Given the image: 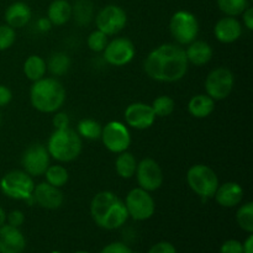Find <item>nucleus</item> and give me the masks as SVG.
Listing matches in <instances>:
<instances>
[{
	"label": "nucleus",
	"instance_id": "obj_5",
	"mask_svg": "<svg viewBox=\"0 0 253 253\" xmlns=\"http://www.w3.org/2000/svg\"><path fill=\"white\" fill-rule=\"evenodd\" d=\"M0 189L2 194L14 200H25L32 203V193L35 189L34 179L25 170L14 169L5 173L0 179Z\"/></svg>",
	"mask_w": 253,
	"mask_h": 253
},
{
	"label": "nucleus",
	"instance_id": "obj_32",
	"mask_svg": "<svg viewBox=\"0 0 253 253\" xmlns=\"http://www.w3.org/2000/svg\"><path fill=\"white\" fill-rule=\"evenodd\" d=\"M152 109L155 111V115L158 118H167L174 111L175 103L170 96L160 95L153 100Z\"/></svg>",
	"mask_w": 253,
	"mask_h": 253
},
{
	"label": "nucleus",
	"instance_id": "obj_37",
	"mask_svg": "<svg viewBox=\"0 0 253 253\" xmlns=\"http://www.w3.org/2000/svg\"><path fill=\"white\" fill-rule=\"evenodd\" d=\"M52 124L54 126V130H61V128L69 127L71 120H69V116L66 113H54Z\"/></svg>",
	"mask_w": 253,
	"mask_h": 253
},
{
	"label": "nucleus",
	"instance_id": "obj_7",
	"mask_svg": "<svg viewBox=\"0 0 253 253\" xmlns=\"http://www.w3.org/2000/svg\"><path fill=\"white\" fill-rule=\"evenodd\" d=\"M169 31L179 46H188L199 35V22L194 14L185 10L174 12L170 17Z\"/></svg>",
	"mask_w": 253,
	"mask_h": 253
},
{
	"label": "nucleus",
	"instance_id": "obj_19",
	"mask_svg": "<svg viewBox=\"0 0 253 253\" xmlns=\"http://www.w3.org/2000/svg\"><path fill=\"white\" fill-rule=\"evenodd\" d=\"M244 189L236 182H226L219 184L214 198L217 204L222 208H235L244 200Z\"/></svg>",
	"mask_w": 253,
	"mask_h": 253
},
{
	"label": "nucleus",
	"instance_id": "obj_9",
	"mask_svg": "<svg viewBox=\"0 0 253 253\" xmlns=\"http://www.w3.org/2000/svg\"><path fill=\"white\" fill-rule=\"evenodd\" d=\"M204 85L205 91L212 100H224L234 90V73L226 67H217L208 74Z\"/></svg>",
	"mask_w": 253,
	"mask_h": 253
},
{
	"label": "nucleus",
	"instance_id": "obj_38",
	"mask_svg": "<svg viewBox=\"0 0 253 253\" xmlns=\"http://www.w3.org/2000/svg\"><path fill=\"white\" fill-rule=\"evenodd\" d=\"M6 221L7 225L14 227H20L25 221V215L24 212L20 210H12L11 212L6 215Z\"/></svg>",
	"mask_w": 253,
	"mask_h": 253
},
{
	"label": "nucleus",
	"instance_id": "obj_31",
	"mask_svg": "<svg viewBox=\"0 0 253 253\" xmlns=\"http://www.w3.org/2000/svg\"><path fill=\"white\" fill-rule=\"evenodd\" d=\"M250 0H217V6L226 16H239L249 7Z\"/></svg>",
	"mask_w": 253,
	"mask_h": 253
},
{
	"label": "nucleus",
	"instance_id": "obj_6",
	"mask_svg": "<svg viewBox=\"0 0 253 253\" xmlns=\"http://www.w3.org/2000/svg\"><path fill=\"white\" fill-rule=\"evenodd\" d=\"M187 183L190 189L202 199L214 198L220 184L216 173L207 165L192 166L187 172Z\"/></svg>",
	"mask_w": 253,
	"mask_h": 253
},
{
	"label": "nucleus",
	"instance_id": "obj_14",
	"mask_svg": "<svg viewBox=\"0 0 253 253\" xmlns=\"http://www.w3.org/2000/svg\"><path fill=\"white\" fill-rule=\"evenodd\" d=\"M135 175L138 187L147 192H155L163 184L162 168L152 158H145L138 162Z\"/></svg>",
	"mask_w": 253,
	"mask_h": 253
},
{
	"label": "nucleus",
	"instance_id": "obj_33",
	"mask_svg": "<svg viewBox=\"0 0 253 253\" xmlns=\"http://www.w3.org/2000/svg\"><path fill=\"white\" fill-rule=\"evenodd\" d=\"M108 36L104 32L99 31L98 29L91 32L88 36V40H86V44H88L89 49L93 52H96V53L103 52L106 44H108Z\"/></svg>",
	"mask_w": 253,
	"mask_h": 253
},
{
	"label": "nucleus",
	"instance_id": "obj_45",
	"mask_svg": "<svg viewBox=\"0 0 253 253\" xmlns=\"http://www.w3.org/2000/svg\"><path fill=\"white\" fill-rule=\"evenodd\" d=\"M1 123H2V119H1V114H0V126H1Z\"/></svg>",
	"mask_w": 253,
	"mask_h": 253
},
{
	"label": "nucleus",
	"instance_id": "obj_35",
	"mask_svg": "<svg viewBox=\"0 0 253 253\" xmlns=\"http://www.w3.org/2000/svg\"><path fill=\"white\" fill-rule=\"evenodd\" d=\"M220 253H244L242 244L237 240H227L220 247Z\"/></svg>",
	"mask_w": 253,
	"mask_h": 253
},
{
	"label": "nucleus",
	"instance_id": "obj_42",
	"mask_svg": "<svg viewBox=\"0 0 253 253\" xmlns=\"http://www.w3.org/2000/svg\"><path fill=\"white\" fill-rule=\"evenodd\" d=\"M51 27H52V24L47 17H41V19L37 20V29H39L40 31L47 32L51 30Z\"/></svg>",
	"mask_w": 253,
	"mask_h": 253
},
{
	"label": "nucleus",
	"instance_id": "obj_8",
	"mask_svg": "<svg viewBox=\"0 0 253 253\" xmlns=\"http://www.w3.org/2000/svg\"><path fill=\"white\" fill-rule=\"evenodd\" d=\"M125 207L128 217L136 221H145L155 215L156 203L150 192L142 188H133L127 193L125 199Z\"/></svg>",
	"mask_w": 253,
	"mask_h": 253
},
{
	"label": "nucleus",
	"instance_id": "obj_11",
	"mask_svg": "<svg viewBox=\"0 0 253 253\" xmlns=\"http://www.w3.org/2000/svg\"><path fill=\"white\" fill-rule=\"evenodd\" d=\"M49 156L47 147L42 143H32L24 151L21 157V165L25 172L31 177L43 175L49 167Z\"/></svg>",
	"mask_w": 253,
	"mask_h": 253
},
{
	"label": "nucleus",
	"instance_id": "obj_15",
	"mask_svg": "<svg viewBox=\"0 0 253 253\" xmlns=\"http://www.w3.org/2000/svg\"><path fill=\"white\" fill-rule=\"evenodd\" d=\"M125 123L135 130H146L155 124L156 118L152 106L146 103H132L124 113Z\"/></svg>",
	"mask_w": 253,
	"mask_h": 253
},
{
	"label": "nucleus",
	"instance_id": "obj_39",
	"mask_svg": "<svg viewBox=\"0 0 253 253\" xmlns=\"http://www.w3.org/2000/svg\"><path fill=\"white\" fill-rule=\"evenodd\" d=\"M148 253H177V250H175V247L170 242L162 241L153 245Z\"/></svg>",
	"mask_w": 253,
	"mask_h": 253
},
{
	"label": "nucleus",
	"instance_id": "obj_20",
	"mask_svg": "<svg viewBox=\"0 0 253 253\" xmlns=\"http://www.w3.org/2000/svg\"><path fill=\"white\" fill-rule=\"evenodd\" d=\"M185 56H187L188 63L195 67H202L211 61L214 51L207 41L195 40L192 43L188 44L185 49Z\"/></svg>",
	"mask_w": 253,
	"mask_h": 253
},
{
	"label": "nucleus",
	"instance_id": "obj_24",
	"mask_svg": "<svg viewBox=\"0 0 253 253\" xmlns=\"http://www.w3.org/2000/svg\"><path fill=\"white\" fill-rule=\"evenodd\" d=\"M137 163L138 162L136 161L135 156L132 153L124 151V152L119 153L118 157H116L115 170L119 177L124 178V179H130L135 175Z\"/></svg>",
	"mask_w": 253,
	"mask_h": 253
},
{
	"label": "nucleus",
	"instance_id": "obj_41",
	"mask_svg": "<svg viewBox=\"0 0 253 253\" xmlns=\"http://www.w3.org/2000/svg\"><path fill=\"white\" fill-rule=\"evenodd\" d=\"M241 15L242 20H244L245 27L251 31V30H253V9L251 6H249Z\"/></svg>",
	"mask_w": 253,
	"mask_h": 253
},
{
	"label": "nucleus",
	"instance_id": "obj_17",
	"mask_svg": "<svg viewBox=\"0 0 253 253\" xmlns=\"http://www.w3.org/2000/svg\"><path fill=\"white\" fill-rule=\"evenodd\" d=\"M26 239L19 227L4 224L0 227V253H22Z\"/></svg>",
	"mask_w": 253,
	"mask_h": 253
},
{
	"label": "nucleus",
	"instance_id": "obj_29",
	"mask_svg": "<svg viewBox=\"0 0 253 253\" xmlns=\"http://www.w3.org/2000/svg\"><path fill=\"white\" fill-rule=\"evenodd\" d=\"M43 175L46 177V182L56 188L64 187L68 183L69 179L68 170L66 169V167H63L61 165H49V167L47 168Z\"/></svg>",
	"mask_w": 253,
	"mask_h": 253
},
{
	"label": "nucleus",
	"instance_id": "obj_10",
	"mask_svg": "<svg viewBox=\"0 0 253 253\" xmlns=\"http://www.w3.org/2000/svg\"><path fill=\"white\" fill-rule=\"evenodd\" d=\"M100 138L106 150L116 155L127 151L131 145L130 131L120 121H110L103 126Z\"/></svg>",
	"mask_w": 253,
	"mask_h": 253
},
{
	"label": "nucleus",
	"instance_id": "obj_36",
	"mask_svg": "<svg viewBox=\"0 0 253 253\" xmlns=\"http://www.w3.org/2000/svg\"><path fill=\"white\" fill-rule=\"evenodd\" d=\"M100 253H132L130 247L123 242H113L104 247Z\"/></svg>",
	"mask_w": 253,
	"mask_h": 253
},
{
	"label": "nucleus",
	"instance_id": "obj_16",
	"mask_svg": "<svg viewBox=\"0 0 253 253\" xmlns=\"http://www.w3.org/2000/svg\"><path fill=\"white\" fill-rule=\"evenodd\" d=\"M32 203L47 210H56L62 207L64 202L63 193L61 188H56L47 182L35 185L32 193Z\"/></svg>",
	"mask_w": 253,
	"mask_h": 253
},
{
	"label": "nucleus",
	"instance_id": "obj_23",
	"mask_svg": "<svg viewBox=\"0 0 253 253\" xmlns=\"http://www.w3.org/2000/svg\"><path fill=\"white\" fill-rule=\"evenodd\" d=\"M52 26H62L72 19V5L67 0H53L47 10Z\"/></svg>",
	"mask_w": 253,
	"mask_h": 253
},
{
	"label": "nucleus",
	"instance_id": "obj_44",
	"mask_svg": "<svg viewBox=\"0 0 253 253\" xmlns=\"http://www.w3.org/2000/svg\"><path fill=\"white\" fill-rule=\"evenodd\" d=\"M5 222H6V212H5V210L0 207V227H1Z\"/></svg>",
	"mask_w": 253,
	"mask_h": 253
},
{
	"label": "nucleus",
	"instance_id": "obj_18",
	"mask_svg": "<svg viewBox=\"0 0 253 253\" xmlns=\"http://www.w3.org/2000/svg\"><path fill=\"white\" fill-rule=\"evenodd\" d=\"M242 25L236 17L226 16L215 24L214 36L221 43H234L241 37Z\"/></svg>",
	"mask_w": 253,
	"mask_h": 253
},
{
	"label": "nucleus",
	"instance_id": "obj_12",
	"mask_svg": "<svg viewBox=\"0 0 253 253\" xmlns=\"http://www.w3.org/2000/svg\"><path fill=\"white\" fill-rule=\"evenodd\" d=\"M127 24V15L118 5H108L98 12L95 17L96 29L106 36H114L123 31Z\"/></svg>",
	"mask_w": 253,
	"mask_h": 253
},
{
	"label": "nucleus",
	"instance_id": "obj_47",
	"mask_svg": "<svg viewBox=\"0 0 253 253\" xmlns=\"http://www.w3.org/2000/svg\"><path fill=\"white\" fill-rule=\"evenodd\" d=\"M52 253H62V252H58V251H54V252H52Z\"/></svg>",
	"mask_w": 253,
	"mask_h": 253
},
{
	"label": "nucleus",
	"instance_id": "obj_26",
	"mask_svg": "<svg viewBox=\"0 0 253 253\" xmlns=\"http://www.w3.org/2000/svg\"><path fill=\"white\" fill-rule=\"evenodd\" d=\"M93 2L90 0H77L72 6V17L79 26H86L93 19Z\"/></svg>",
	"mask_w": 253,
	"mask_h": 253
},
{
	"label": "nucleus",
	"instance_id": "obj_25",
	"mask_svg": "<svg viewBox=\"0 0 253 253\" xmlns=\"http://www.w3.org/2000/svg\"><path fill=\"white\" fill-rule=\"evenodd\" d=\"M47 72L46 61L41 56L32 54L27 57L24 63V74L26 78L31 82L40 81L44 77Z\"/></svg>",
	"mask_w": 253,
	"mask_h": 253
},
{
	"label": "nucleus",
	"instance_id": "obj_13",
	"mask_svg": "<svg viewBox=\"0 0 253 253\" xmlns=\"http://www.w3.org/2000/svg\"><path fill=\"white\" fill-rule=\"evenodd\" d=\"M103 53L106 63L114 67H123L132 61L136 48L133 42L127 37H116L108 42Z\"/></svg>",
	"mask_w": 253,
	"mask_h": 253
},
{
	"label": "nucleus",
	"instance_id": "obj_30",
	"mask_svg": "<svg viewBox=\"0 0 253 253\" xmlns=\"http://www.w3.org/2000/svg\"><path fill=\"white\" fill-rule=\"evenodd\" d=\"M236 221L244 231L253 232V203H245L236 212Z\"/></svg>",
	"mask_w": 253,
	"mask_h": 253
},
{
	"label": "nucleus",
	"instance_id": "obj_3",
	"mask_svg": "<svg viewBox=\"0 0 253 253\" xmlns=\"http://www.w3.org/2000/svg\"><path fill=\"white\" fill-rule=\"evenodd\" d=\"M30 101L34 109L40 113L54 114L66 101V89L58 79L43 77L32 84Z\"/></svg>",
	"mask_w": 253,
	"mask_h": 253
},
{
	"label": "nucleus",
	"instance_id": "obj_21",
	"mask_svg": "<svg viewBox=\"0 0 253 253\" xmlns=\"http://www.w3.org/2000/svg\"><path fill=\"white\" fill-rule=\"evenodd\" d=\"M32 16L31 9L27 4L22 1L12 2L11 5L6 7L5 10V22L12 29H21L26 26L30 22Z\"/></svg>",
	"mask_w": 253,
	"mask_h": 253
},
{
	"label": "nucleus",
	"instance_id": "obj_1",
	"mask_svg": "<svg viewBox=\"0 0 253 253\" xmlns=\"http://www.w3.org/2000/svg\"><path fill=\"white\" fill-rule=\"evenodd\" d=\"M185 49L179 44L163 43L150 52L143 62V71L160 83H175L188 72Z\"/></svg>",
	"mask_w": 253,
	"mask_h": 253
},
{
	"label": "nucleus",
	"instance_id": "obj_28",
	"mask_svg": "<svg viewBox=\"0 0 253 253\" xmlns=\"http://www.w3.org/2000/svg\"><path fill=\"white\" fill-rule=\"evenodd\" d=\"M103 126L93 119H83L77 125V133L85 140H98L101 136Z\"/></svg>",
	"mask_w": 253,
	"mask_h": 253
},
{
	"label": "nucleus",
	"instance_id": "obj_43",
	"mask_svg": "<svg viewBox=\"0 0 253 253\" xmlns=\"http://www.w3.org/2000/svg\"><path fill=\"white\" fill-rule=\"evenodd\" d=\"M242 249H244V253H253V235L250 234L247 237L246 241L242 244Z\"/></svg>",
	"mask_w": 253,
	"mask_h": 253
},
{
	"label": "nucleus",
	"instance_id": "obj_27",
	"mask_svg": "<svg viewBox=\"0 0 253 253\" xmlns=\"http://www.w3.org/2000/svg\"><path fill=\"white\" fill-rule=\"evenodd\" d=\"M46 64L47 71L51 72L52 76L61 77L69 71L72 62L68 54H66L64 52H56V53L51 54Z\"/></svg>",
	"mask_w": 253,
	"mask_h": 253
},
{
	"label": "nucleus",
	"instance_id": "obj_2",
	"mask_svg": "<svg viewBox=\"0 0 253 253\" xmlns=\"http://www.w3.org/2000/svg\"><path fill=\"white\" fill-rule=\"evenodd\" d=\"M90 215L94 222L105 230L119 229L128 219L125 203L110 190H103L94 195L90 202Z\"/></svg>",
	"mask_w": 253,
	"mask_h": 253
},
{
	"label": "nucleus",
	"instance_id": "obj_4",
	"mask_svg": "<svg viewBox=\"0 0 253 253\" xmlns=\"http://www.w3.org/2000/svg\"><path fill=\"white\" fill-rule=\"evenodd\" d=\"M47 151L57 162L68 163L79 157L83 148L82 137L71 127L54 130L47 141Z\"/></svg>",
	"mask_w": 253,
	"mask_h": 253
},
{
	"label": "nucleus",
	"instance_id": "obj_34",
	"mask_svg": "<svg viewBox=\"0 0 253 253\" xmlns=\"http://www.w3.org/2000/svg\"><path fill=\"white\" fill-rule=\"evenodd\" d=\"M16 41V32L15 29L9 25H0V51H6Z\"/></svg>",
	"mask_w": 253,
	"mask_h": 253
},
{
	"label": "nucleus",
	"instance_id": "obj_40",
	"mask_svg": "<svg viewBox=\"0 0 253 253\" xmlns=\"http://www.w3.org/2000/svg\"><path fill=\"white\" fill-rule=\"evenodd\" d=\"M12 100V93L6 85L0 84V108L9 105L10 101Z\"/></svg>",
	"mask_w": 253,
	"mask_h": 253
},
{
	"label": "nucleus",
	"instance_id": "obj_46",
	"mask_svg": "<svg viewBox=\"0 0 253 253\" xmlns=\"http://www.w3.org/2000/svg\"><path fill=\"white\" fill-rule=\"evenodd\" d=\"M76 253H88V252H84V251H78V252H76Z\"/></svg>",
	"mask_w": 253,
	"mask_h": 253
},
{
	"label": "nucleus",
	"instance_id": "obj_22",
	"mask_svg": "<svg viewBox=\"0 0 253 253\" xmlns=\"http://www.w3.org/2000/svg\"><path fill=\"white\" fill-rule=\"evenodd\" d=\"M215 110V100L208 94L194 95L188 103V111L195 119H205Z\"/></svg>",
	"mask_w": 253,
	"mask_h": 253
}]
</instances>
